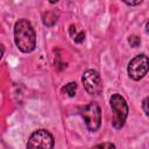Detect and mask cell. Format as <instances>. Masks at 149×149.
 Listing matches in <instances>:
<instances>
[{
    "label": "cell",
    "instance_id": "cell-3",
    "mask_svg": "<svg viewBox=\"0 0 149 149\" xmlns=\"http://www.w3.org/2000/svg\"><path fill=\"white\" fill-rule=\"evenodd\" d=\"M80 115L91 132H97L101 125V109L97 102H90L80 109Z\"/></svg>",
    "mask_w": 149,
    "mask_h": 149
},
{
    "label": "cell",
    "instance_id": "cell-13",
    "mask_svg": "<svg viewBox=\"0 0 149 149\" xmlns=\"http://www.w3.org/2000/svg\"><path fill=\"white\" fill-rule=\"evenodd\" d=\"M125 3L128 6H136V5H141L142 1L141 0H139V1H125Z\"/></svg>",
    "mask_w": 149,
    "mask_h": 149
},
{
    "label": "cell",
    "instance_id": "cell-10",
    "mask_svg": "<svg viewBox=\"0 0 149 149\" xmlns=\"http://www.w3.org/2000/svg\"><path fill=\"white\" fill-rule=\"evenodd\" d=\"M90 149H115V146L111 142H104V143H99Z\"/></svg>",
    "mask_w": 149,
    "mask_h": 149
},
{
    "label": "cell",
    "instance_id": "cell-6",
    "mask_svg": "<svg viewBox=\"0 0 149 149\" xmlns=\"http://www.w3.org/2000/svg\"><path fill=\"white\" fill-rule=\"evenodd\" d=\"M81 81L86 92L91 95H99L102 92V80L98 71L90 69L83 73Z\"/></svg>",
    "mask_w": 149,
    "mask_h": 149
},
{
    "label": "cell",
    "instance_id": "cell-8",
    "mask_svg": "<svg viewBox=\"0 0 149 149\" xmlns=\"http://www.w3.org/2000/svg\"><path fill=\"white\" fill-rule=\"evenodd\" d=\"M76 91H77V84L74 81H71V83H69V84H66L62 87V92L66 93L69 97H74Z\"/></svg>",
    "mask_w": 149,
    "mask_h": 149
},
{
    "label": "cell",
    "instance_id": "cell-1",
    "mask_svg": "<svg viewBox=\"0 0 149 149\" xmlns=\"http://www.w3.org/2000/svg\"><path fill=\"white\" fill-rule=\"evenodd\" d=\"M14 41L16 47L22 52H31L36 47V33L27 19H21L16 21L14 26Z\"/></svg>",
    "mask_w": 149,
    "mask_h": 149
},
{
    "label": "cell",
    "instance_id": "cell-2",
    "mask_svg": "<svg viewBox=\"0 0 149 149\" xmlns=\"http://www.w3.org/2000/svg\"><path fill=\"white\" fill-rule=\"evenodd\" d=\"M109 105L113 112V127L121 129L128 115V105L126 99L120 94H113L109 99Z\"/></svg>",
    "mask_w": 149,
    "mask_h": 149
},
{
    "label": "cell",
    "instance_id": "cell-5",
    "mask_svg": "<svg viewBox=\"0 0 149 149\" xmlns=\"http://www.w3.org/2000/svg\"><path fill=\"white\" fill-rule=\"evenodd\" d=\"M128 76L134 80L142 79L149 71V57L144 54H140L135 56L128 63Z\"/></svg>",
    "mask_w": 149,
    "mask_h": 149
},
{
    "label": "cell",
    "instance_id": "cell-12",
    "mask_svg": "<svg viewBox=\"0 0 149 149\" xmlns=\"http://www.w3.org/2000/svg\"><path fill=\"white\" fill-rule=\"evenodd\" d=\"M142 108H143L144 114L149 118V97H147V98L142 101Z\"/></svg>",
    "mask_w": 149,
    "mask_h": 149
},
{
    "label": "cell",
    "instance_id": "cell-4",
    "mask_svg": "<svg viewBox=\"0 0 149 149\" xmlns=\"http://www.w3.org/2000/svg\"><path fill=\"white\" fill-rule=\"evenodd\" d=\"M55 140L47 129L35 130L28 139L27 149H54Z\"/></svg>",
    "mask_w": 149,
    "mask_h": 149
},
{
    "label": "cell",
    "instance_id": "cell-14",
    "mask_svg": "<svg viewBox=\"0 0 149 149\" xmlns=\"http://www.w3.org/2000/svg\"><path fill=\"white\" fill-rule=\"evenodd\" d=\"M146 33L149 34V20L147 21V24H146Z\"/></svg>",
    "mask_w": 149,
    "mask_h": 149
},
{
    "label": "cell",
    "instance_id": "cell-11",
    "mask_svg": "<svg viewBox=\"0 0 149 149\" xmlns=\"http://www.w3.org/2000/svg\"><path fill=\"white\" fill-rule=\"evenodd\" d=\"M84 40H85V31H84V30H79V31L77 33V35L73 37V41H74L76 43H81Z\"/></svg>",
    "mask_w": 149,
    "mask_h": 149
},
{
    "label": "cell",
    "instance_id": "cell-9",
    "mask_svg": "<svg viewBox=\"0 0 149 149\" xmlns=\"http://www.w3.org/2000/svg\"><path fill=\"white\" fill-rule=\"evenodd\" d=\"M128 43L130 44V47L136 48V47H139V45H140L141 40H140V37H139V36H136V35H130V36L128 37Z\"/></svg>",
    "mask_w": 149,
    "mask_h": 149
},
{
    "label": "cell",
    "instance_id": "cell-7",
    "mask_svg": "<svg viewBox=\"0 0 149 149\" xmlns=\"http://www.w3.org/2000/svg\"><path fill=\"white\" fill-rule=\"evenodd\" d=\"M59 17V12L57 9H52V10H47L43 13L42 15V21L44 23V26L47 27H52L57 20Z\"/></svg>",
    "mask_w": 149,
    "mask_h": 149
}]
</instances>
